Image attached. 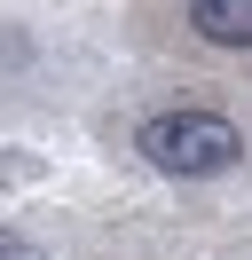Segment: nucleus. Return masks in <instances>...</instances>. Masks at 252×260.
<instances>
[{
    "label": "nucleus",
    "mask_w": 252,
    "mask_h": 260,
    "mask_svg": "<svg viewBox=\"0 0 252 260\" xmlns=\"http://www.w3.org/2000/svg\"><path fill=\"white\" fill-rule=\"evenodd\" d=\"M134 150L158 174H229L236 150H244V134L229 118H213V111H166V118H150L134 134Z\"/></svg>",
    "instance_id": "1"
},
{
    "label": "nucleus",
    "mask_w": 252,
    "mask_h": 260,
    "mask_svg": "<svg viewBox=\"0 0 252 260\" xmlns=\"http://www.w3.org/2000/svg\"><path fill=\"white\" fill-rule=\"evenodd\" d=\"M189 24L213 48H244L252 40V0H189Z\"/></svg>",
    "instance_id": "2"
},
{
    "label": "nucleus",
    "mask_w": 252,
    "mask_h": 260,
    "mask_svg": "<svg viewBox=\"0 0 252 260\" xmlns=\"http://www.w3.org/2000/svg\"><path fill=\"white\" fill-rule=\"evenodd\" d=\"M0 260H47L40 244H24V237H8V229H0Z\"/></svg>",
    "instance_id": "3"
}]
</instances>
